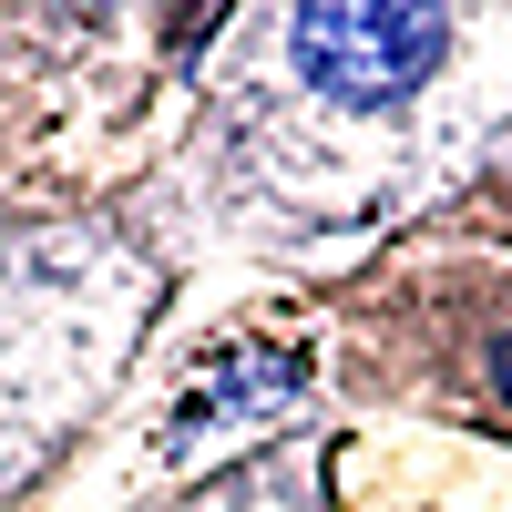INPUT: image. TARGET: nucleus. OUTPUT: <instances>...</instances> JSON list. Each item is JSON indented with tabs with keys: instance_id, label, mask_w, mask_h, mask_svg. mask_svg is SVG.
Returning a JSON list of instances; mask_svg holds the SVG:
<instances>
[{
	"instance_id": "f257e3e1",
	"label": "nucleus",
	"mask_w": 512,
	"mask_h": 512,
	"mask_svg": "<svg viewBox=\"0 0 512 512\" xmlns=\"http://www.w3.org/2000/svg\"><path fill=\"white\" fill-rule=\"evenodd\" d=\"M297 82L328 103H400L420 72L441 62V21L431 11H369V0H328V11L287 21Z\"/></svg>"
},
{
	"instance_id": "f03ea898",
	"label": "nucleus",
	"mask_w": 512,
	"mask_h": 512,
	"mask_svg": "<svg viewBox=\"0 0 512 512\" xmlns=\"http://www.w3.org/2000/svg\"><path fill=\"white\" fill-rule=\"evenodd\" d=\"M492 390L512 400V338H502V349H492Z\"/></svg>"
}]
</instances>
